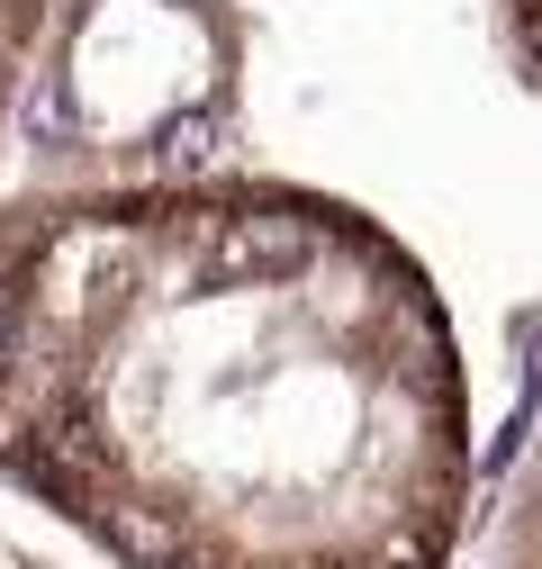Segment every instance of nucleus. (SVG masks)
<instances>
[{
  "instance_id": "nucleus-3",
  "label": "nucleus",
  "mask_w": 542,
  "mask_h": 569,
  "mask_svg": "<svg viewBox=\"0 0 542 569\" xmlns=\"http://www.w3.org/2000/svg\"><path fill=\"white\" fill-rule=\"evenodd\" d=\"M489 569H542V425H533V443H524V470H515V497H506V516H498Z\"/></svg>"
},
{
  "instance_id": "nucleus-4",
  "label": "nucleus",
  "mask_w": 542,
  "mask_h": 569,
  "mask_svg": "<svg viewBox=\"0 0 542 569\" xmlns=\"http://www.w3.org/2000/svg\"><path fill=\"white\" fill-rule=\"evenodd\" d=\"M498 19H506V54H515V73L542 91V0H498Z\"/></svg>"
},
{
  "instance_id": "nucleus-2",
  "label": "nucleus",
  "mask_w": 542,
  "mask_h": 569,
  "mask_svg": "<svg viewBox=\"0 0 542 569\" xmlns=\"http://www.w3.org/2000/svg\"><path fill=\"white\" fill-rule=\"evenodd\" d=\"M54 19H63V0H0V136L19 127V109L37 91V63L54 46Z\"/></svg>"
},
{
  "instance_id": "nucleus-1",
  "label": "nucleus",
  "mask_w": 542,
  "mask_h": 569,
  "mask_svg": "<svg viewBox=\"0 0 542 569\" xmlns=\"http://www.w3.org/2000/svg\"><path fill=\"white\" fill-rule=\"evenodd\" d=\"M0 488L109 569H452L461 335L308 181L46 190L0 208Z\"/></svg>"
}]
</instances>
